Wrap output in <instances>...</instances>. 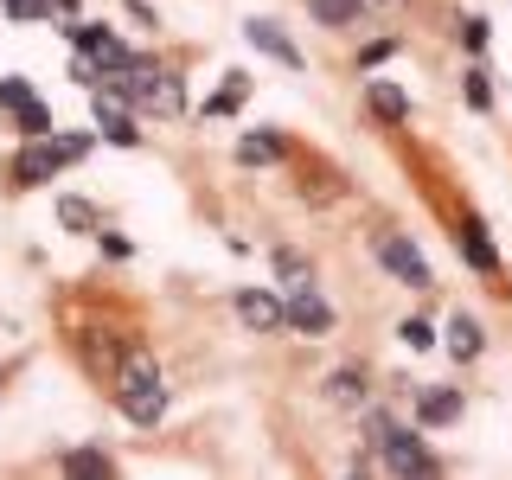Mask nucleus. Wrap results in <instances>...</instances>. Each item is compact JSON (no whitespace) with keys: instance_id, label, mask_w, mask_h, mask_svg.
Wrapping results in <instances>:
<instances>
[{"instance_id":"4be33fe9","label":"nucleus","mask_w":512,"mask_h":480,"mask_svg":"<svg viewBox=\"0 0 512 480\" xmlns=\"http://www.w3.org/2000/svg\"><path fill=\"white\" fill-rule=\"evenodd\" d=\"M13 26H32V20H58V0H0Z\"/></svg>"},{"instance_id":"1a4fd4ad","label":"nucleus","mask_w":512,"mask_h":480,"mask_svg":"<svg viewBox=\"0 0 512 480\" xmlns=\"http://www.w3.org/2000/svg\"><path fill=\"white\" fill-rule=\"evenodd\" d=\"M461 410H468V397L448 391V384H423V391H416V423L423 429H455Z\"/></svg>"},{"instance_id":"7ed1b4c3","label":"nucleus","mask_w":512,"mask_h":480,"mask_svg":"<svg viewBox=\"0 0 512 480\" xmlns=\"http://www.w3.org/2000/svg\"><path fill=\"white\" fill-rule=\"evenodd\" d=\"M429 436V429L423 423H391V429H384V436L372 442V455H378V468L384 474H442V455H436V448H429L423 442Z\"/></svg>"},{"instance_id":"ddd939ff","label":"nucleus","mask_w":512,"mask_h":480,"mask_svg":"<svg viewBox=\"0 0 512 480\" xmlns=\"http://www.w3.org/2000/svg\"><path fill=\"white\" fill-rule=\"evenodd\" d=\"M365 13H372V0H308V20H314V26H327V32L359 26Z\"/></svg>"},{"instance_id":"cd10ccee","label":"nucleus","mask_w":512,"mask_h":480,"mask_svg":"<svg viewBox=\"0 0 512 480\" xmlns=\"http://www.w3.org/2000/svg\"><path fill=\"white\" fill-rule=\"evenodd\" d=\"M128 13H135V26H154V32H160V20H154V7H148V0H128Z\"/></svg>"},{"instance_id":"f3484780","label":"nucleus","mask_w":512,"mask_h":480,"mask_svg":"<svg viewBox=\"0 0 512 480\" xmlns=\"http://www.w3.org/2000/svg\"><path fill=\"white\" fill-rule=\"evenodd\" d=\"M7 122H13V135L20 141H32V135H52V109L32 96V103H20V109H7Z\"/></svg>"},{"instance_id":"6ab92c4d","label":"nucleus","mask_w":512,"mask_h":480,"mask_svg":"<svg viewBox=\"0 0 512 480\" xmlns=\"http://www.w3.org/2000/svg\"><path fill=\"white\" fill-rule=\"evenodd\" d=\"M269 263H276V276H282L288 288H295V282H314V263H308L295 244H276V250H269Z\"/></svg>"},{"instance_id":"bb28decb","label":"nucleus","mask_w":512,"mask_h":480,"mask_svg":"<svg viewBox=\"0 0 512 480\" xmlns=\"http://www.w3.org/2000/svg\"><path fill=\"white\" fill-rule=\"evenodd\" d=\"M391 52H404V39H372V45H365V52H359V64H365V71H372V64H384Z\"/></svg>"},{"instance_id":"f03ea898","label":"nucleus","mask_w":512,"mask_h":480,"mask_svg":"<svg viewBox=\"0 0 512 480\" xmlns=\"http://www.w3.org/2000/svg\"><path fill=\"white\" fill-rule=\"evenodd\" d=\"M64 167H77V154L64 148V135L52 128V135H32V141H20V148H13L7 186H13V192H39V186H52Z\"/></svg>"},{"instance_id":"2eb2a0df","label":"nucleus","mask_w":512,"mask_h":480,"mask_svg":"<svg viewBox=\"0 0 512 480\" xmlns=\"http://www.w3.org/2000/svg\"><path fill=\"white\" fill-rule=\"evenodd\" d=\"M58 224L77 231V237H96V231H103V212H96L90 199H77V192H64V199H58Z\"/></svg>"},{"instance_id":"f257e3e1","label":"nucleus","mask_w":512,"mask_h":480,"mask_svg":"<svg viewBox=\"0 0 512 480\" xmlns=\"http://www.w3.org/2000/svg\"><path fill=\"white\" fill-rule=\"evenodd\" d=\"M109 397H116V410H122L135 429H154L160 416H167V372H160V359H154L141 340L122 346L116 372H109Z\"/></svg>"},{"instance_id":"f8f14e48","label":"nucleus","mask_w":512,"mask_h":480,"mask_svg":"<svg viewBox=\"0 0 512 480\" xmlns=\"http://www.w3.org/2000/svg\"><path fill=\"white\" fill-rule=\"evenodd\" d=\"M276 160H288L282 128H256V135L237 141V167H276Z\"/></svg>"},{"instance_id":"393cba45","label":"nucleus","mask_w":512,"mask_h":480,"mask_svg":"<svg viewBox=\"0 0 512 480\" xmlns=\"http://www.w3.org/2000/svg\"><path fill=\"white\" fill-rule=\"evenodd\" d=\"M397 340H404L410 352H429V346H436V333H429V320H416V314H410L404 327H397Z\"/></svg>"},{"instance_id":"b1692460","label":"nucleus","mask_w":512,"mask_h":480,"mask_svg":"<svg viewBox=\"0 0 512 480\" xmlns=\"http://www.w3.org/2000/svg\"><path fill=\"white\" fill-rule=\"evenodd\" d=\"M20 103H32V77H0V116H7V109H20Z\"/></svg>"},{"instance_id":"4468645a","label":"nucleus","mask_w":512,"mask_h":480,"mask_svg":"<svg viewBox=\"0 0 512 480\" xmlns=\"http://www.w3.org/2000/svg\"><path fill=\"white\" fill-rule=\"evenodd\" d=\"M448 352H455L461 365H474L480 352H487V333H480L474 314H455V320H448Z\"/></svg>"},{"instance_id":"9b49d317","label":"nucleus","mask_w":512,"mask_h":480,"mask_svg":"<svg viewBox=\"0 0 512 480\" xmlns=\"http://www.w3.org/2000/svg\"><path fill=\"white\" fill-rule=\"evenodd\" d=\"M320 391H327L333 410H365V397H372V378H365V365H340V372L320 384Z\"/></svg>"},{"instance_id":"5701e85b","label":"nucleus","mask_w":512,"mask_h":480,"mask_svg":"<svg viewBox=\"0 0 512 480\" xmlns=\"http://www.w3.org/2000/svg\"><path fill=\"white\" fill-rule=\"evenodd\" d=\"M455 39H461V52H487V39H493V26L487 20H480V13H461V20H455Z\"/></svg>"},{"instance_id":"412c9836","label":"nucleus","mask_w":512,"mask_h":480,"mask_svg":"<svg viewBox=\"0 0 512 480\" xmlns=\"http://www.w3.org/2000/svg\"><path fill=\"white\" fill-rule=\"evenodd\" d=\"M180 103H186V77L167 71V77H160V90H154V103H148V116H180Z\"/></svg>"},{"instance_id":"423d86ee","label":"nucleus","mask_w":512,"mask_h":480,"mask_svg":"<svg viewBox=\"0 0 512 480\" xmlns=\"http://www.w3.org/2000/svg\"><path fill=\"white\" fill-rule=\"evenodd\" d=\"M231 308H237V320H244L250 333H288V301L276 295V288H231Z\"/></svg>"},{"instance_id":"6e6552de","label":"nucleus","mask_w":512,"mask_h":480,"mask_svg":"<svg viewBox=\"0 0 512 480\" xmlns=\"http://www.w3.org/2000/svg\"><path fill=\"white\" fill-rule=\"evenodd\" d=\"M365 109H372V122H384V128H404L410 122V90L404 84H391V77H365Z\"/></svg>"},{"instance_id":"a878e982","label":"nucleus","mask_w":512,"mask_h":480,"mask_svg":"<svg viewBox=\"0 0 512 480\" xmlns=\"http://www.w3.org/2000/svg\"><path fill=\"white\" fill-rule=\"evenodd\" d=\"M96 250H103V256H116V263H128V256H135V244H128L122 231H96Z\"/></svg>"},{"instance_id":"9d476101","label":"nucleus","mask_w":512,"mask_h":480,"mask_svg":"<svg viewBox=\"0 0 512 480\" xmlns=\"http://www.w3.org/2000/svg\"><path fill=\"white\" fill-rule=\"evenodd\" d=\"M244 39H250V45H256L263 58H276L282 71H308V58H301V45L288 39V32H282L276 20H250V26H244Z\"/></svg>"},{"instance_id":"c756f323","label":"nucleus","mask_w":512,"mask_h":480,"mask_svg":"<svg viewBox=\"0 0 512 480\" xmlns=\"http://www.w3.org/2000/svg\"><path fill=\"white\" fill-rule=\"evenodd\" d=\"M7 384H13V372H0V397H7Z\"/></svg>"},{"instance_id":"a211bd4d","label":"nucleus","mask_w":512,"mask_h":480,"mask_svg":"<svg viewBox=\"0 0 512 480\" xmlns=\"http://www.w3.org/2000/svg\"><path fill=\"white\" fill-rule=\"evenodd\" d=\"M244 96H250V77H244V71H231V77H224V90L199 103V116H231V109L244 103Z\"/></svg>"},{"instance_id":"39448f33","label":"nucleus","mask_w":512,"mask_h":480,"mask_svg":"<svg viewBox=\"0 0 512 480\" xmlns=\"http://www.w3.org/2000/svg\"><path fill=\"white\" fill-rule=\"evenodd\" d=\"M282 301H288V333H308V340H327V333L340 327V314H333V301L320 295L314 282H295V288H288Z\"/></svg>"},{"instance_id":"0eeeda50","label":"nucleus","mask_w":512,"mask_h":480,"mask_svg":"<svg viewBox=\"0 0 512 480\" xmlns=\"http://www.w3.org/2000/svg\"><path fill=\"white\" fill-rule=\"evenodd\" d=\"M455 250H461V263H468L474 276H500V250H493L487 218H480V212H461L455 218Z\"/></svg>"},{"instance_id":"aec40b11","label":"nucleus","mask_w":512,"mask_h":480,"mask_svg":"<svg viewBox=\"0 0 512 480\" xmlns=\"http://www.w3.org/2000/svg\"><path fill=\"white\" fill-rule=\"evenodd\" d=\"M461 96H468L474 116H487V109H493V77L480 71V64H468V71H461Z\"/></svg>"},{"instance_id":"dca6fc26","label":"nucleus","mask_w":512,"mask_h":480,"mask_svg":"<svg viewBox=\"0 0 512 480\" xmlns=\"http://www.w3.org/2000/svg\"><path fill=\"white\" fill-rule=\"evenodd\" d=\"M58 468L64 474H116V455H109V448H64Z\"/></svg>"},{"instance_id":"20e7f679","label":"nucleus","mask_w":512,"mask_h":480,"mask_svg":"<svg viewBox=\"0 0 512 480\" xmlns=\"http://www.w3.org/2000/svg\"><path fill=\"white\" fill-rule=\"evenodd\" d=\"M372 256L404 288H416V295H429V288H436V276H429V256L416 250V237H404V231H372Z\"/></svg>"},{"instance_id":"c85d7f7f","label":"nucleus","mask_w":512,"mask_h":480,"mask_svg":"<svg viewBox=\"0 0 512 480\" xmlns=\"http://www.w3.org/2000/svg\"><path fill=\"white\" fill-rule=\"evenodd\" d=\"M77 7H84V0H58V20H77Z\"/></svg>"}]
</instances>
